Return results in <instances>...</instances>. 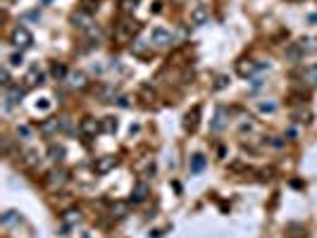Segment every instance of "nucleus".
Listing matches in <instances>:
<instances>
[{
	"label": "nucleus",
	"instance_id": "a19ab883",
	"mask_svg": "<svg viewBox=\"0 0 317 238\" xmlns=\"http://www.w3.org/2000/svg\"><path fill=\"white\" fill-rule=\"evenodd\" d=\"M288 238H308V236H305V234L301 231V234H288Z\"/></svg>",
	"mask_w": 317,
	"mask_h": 238
},
{
	"label": "nucleus",
	"instance_id": "f3484780",
	"mask_svg": "<svg viewBox=\"0 0 317 238\" xmlns=\"http://www.w3.org/2000/svg\"><path fill=\"white\" fill-rule=\"evenodd\" d=\"M205 155H201V152H196L191 160H189V169H191V174H198V172H203L205 169Z\"/></svg>",
	"mask_w": 317,
	"mask_h": 238
},
{
	"label": "nucleus",
	"instance_id": "f257e3e1",
	"mask_svg": "<svg viewBox=\"0 0 317 238\" xmlns=\"http://www.w3.org/2000/svg\"><path fill=\"white\" fill-rule=\"evenodd\" d=\"M136 31H139V24H136V22H119L115 27V41L117 43H129Z\"/></svg>",
	"mask_w": 317,
	"mask_h": 238
},
{
	"label": "nucleus",
	"instance_id": "a878e982",
	"mask_svg": "<svg viewBox=\"0 0 317 238\" xmlns=\"http://www.w3.org/2000/svg\"><path fill=\"white\" fill-rule=\"evenodd\" d=\"M293 119H296L298 124H310V121H313V112H310V110H296V112H293Z\"/></svg>",
	"mask_w": 317,
	"mask_h": 238
},
{
	"label": "nucleus",
	"instance_id": "7ed1b4c3",
	"mask_svg": "<svg viewBox=\"0 0 317 238\" xmlns=\"http://www.w3.org/2000/svg\"><path fill=\"white\" fill-rule=\"evenodd\" d=\"M265 67H267V64H258L255 60L243 58V60H238V62H236V74H238V76H243V79H248V76H253L255 72L265 69Z\"/></svg>",
	"mask_w": 317,
	"mask_h": 238
},
{
	"label": "nucleus",
	"instance_id": "f8f14e48",
	"mask_svg": "<svg viewBox=\"0 0 317 238\" xmlns=\"http://www.w3.org/2000/svg\"><path fill=\"white\" fill-rule=\"evenodd\" d=\"M41 84H43V72L38 69V64H33L29 74L24 76V89H33V86H41Z\"/></svg>",
	"mask_w": 317,
	"mask_h": 238
},
{
	"label": "nucleus",
	"instance_id": "79ce46f5",
	"mask_svg": "<svg viewBox=\"0 0 317 238\" xmlns=\"http://www.w3.org/2000/svg\"><path fill=\"white\" fill-rule=\"evenodd\" d=\"M310 22H315L317 24V15H310Z\"/></svg>",
	"mask_w": 317,
	"mask_h": 238
},
{
	"label": "nucleus",
	"instance_id": "f704fd0d",
	"mask_svg": "<svg viewBox=\"0 0 317 238\" xmlns=\"http://www.w3.org/2000/svg\"><path fill=\"white\" fill-rule=\"evenodd\" d=\"M60 131H72V121H69V117H60Z\"/></svg>",
	"mask_w": 317,
	"mask_h": 238
},
{
	"label": "nucleus",
	"instance_id": "e433bc0d",
	"mask_svg": "<svg viewBox=\"0 0 317 238\" xmlns=\"http://www.w3.org/2000/svg\"><path fill=\"white\" fill-rule=\"evenodd\" d=\"M153 174H155V162H148V167L141 172V177L148 178V177H153Z\"/></svg>",
	"mask_w": 317,
	"mask_h": 238
},
{
	"label": "nucleus",
	"instance_id": "dca6fc26",
	"mask_svg": "<svg viewBox=\"0 0 317 238\" xmlns=\"http://www.w3.org/2000/svg\"><path fill=\"white\" fill-rule=\"evenodd\" d=\"M38 131H41L43 136H53V134H58L60 131V119H46V121H41Z\"/></svg>",
	"mask_w": 317,
	"mask_h": 238
},
{
	"label": "nucleus",
	"instance_id": "2f4dec72",
	"mask_svg": "<svg viewBox=\"0 0 317 238\" xmlns=\"http://www.w3.org/2000/svg\"><path fill=\"white\" fill-rule=\"evenodd\" d=\"M227 86H229V76L220 74V76L215 79V86H212V89H215V90H222V89H227Z\"/></svg>",
	"mask_w": 317,
	"mask_h": 238
},
{
	"label": "nucleus",
	"instance_id": "6e6552de",
	"mask_svg": "<svg viewBox=\"0 0 317 238\" xmlns=\"http://www.w3.org/2000/svg\"><path fill=\"white\" fill-rule=\"evenodd\" d=\"M79 131H81L84 136H95V134L103 131V126H100V121L95 117H84L81 124H79Z\"/></svg>",
	"mask_w": 317,
	"mask_h": 238
},
{
	"label": "nucleus",
	"instance_id": "aec40b11",
	"mask_svg": "<svg viewBox=\"0 0 317 238\" xmlns=\"http://www.w3.org/2000/svg\"><path fill=\"white\" fill-rule=\"evenodd\" d=\"M303 81H305L310 89H317V64H310V67L303 72Z\"/></svg>",
	"mask_w": 317,
	"mask_h": 238
},
{
	"label": "nucleus",
	"instance_id": "37998d69",
	"mask_svg": "<svg viewBox=\"0 0 317 238\" xmlns=\"http://www.w3.org/2000/svg\"><path fill=\"white\" fill-rule=\"evenodd\" d=\"M288 2H298V0H288Z\"/></svg>",
	"mask_w": 317,
	"mask_h": 238
},
{
	"label": "nucleus",
	"instance_id": "39448f33",
	"mask_svg": "<svg viewBox=\"0 0 317 238\" xmlns=\"http://www.w3.org/2000/svg\"><path fill=\"white\" fill-rule=\"evenodd\" d=\"M170 43H172V33L167 29L155 27V29L150 31V45H155V48H167Z\"/></svg>",
	"mask_w": 317,
	"mask_h": 238
},
{
	"label": "nucleus",
	"instance_id": "9d476101",
	"mask_svg": "<svg viewBox=\"0 0 317 238\" xmlns=\"http://www.w3.org/2000/svg\"><path fill=\"white\" fill-rule=\"evenodd\" d=\"M207 17H210V10H207L205 5H196V7L191 10V24H193V27L207 24Z\"/></svg>",
	"mask_w": 317,
	"mask_h": 238
},
{
	"label": "nucleus",
	"instance_id": "c9c22d12",
	"mask_svg": "<svg viewBox=\"0 0 317 238\" xmlns=\"http://www.w3.org/2000/svg\"><path fill=\"white\" fill-rule=\"evenodd\" d=\"M258 110H260V112H274V110H277V105H274V103H260Z\"/></svg>",
	"mask_w": 317,
	"mask_h": 238
},
{
	"label": "nucleus",
	"instance_id": "393cba45",
	"mask_svg": "<svg viewBox=\"0 0 317 238\" xmlns=\"http://www.w3.org/2000/svg\"><path fill=\"white\" fill-rule=\"evenodd\" d=\"M50 74H53L58 81H62V79L67 76V67H64L62 62H53V67H50Z\"/></svg>",
	"mask_w": 317,
	"mask_h": 238
},
{
	"label": "nucleus",
	"instance_id": "7c9ffc66",
	"mask_svg": "<svg viewBox=\"0 0 317 238\" xmlns=\"http://www.w3.org/2000/svg\"><path fill=\"white\" fill-rule=\"evenodd\" d=\"M145 50H148V43H143V41L131 43V53H134V55H145Z\"/></svg>",
	"mask_w": 317,
	"mask_h": 238
},
{
	"label": "nucleus",
	"instance_id": "412c9836",
	"mask_svg": "<svg viewBox=\"0 0 317 238\" xmlns=\"http://www.w3.org/2000/svg\"><path fill=\"white\" fill-rule=\"evenodd\" d=\"M48 157H50L53 162H62V160H64V146H60V143H50V148H48Z\"/></svg>",
	"mask_w": 317,
	"mask_h": 238
},
{
	"label": "nucleus",
	"instance_id": "0eeeda50",
	"mask_svg": "<svg viewBox=\"0 0 317 238\" xmlns=\"http://www.w3.org/2000/svg\"><path fill=\"white\" fill-rule=\"evenodd\" d=\"M198 124H201V105H196L193 110L186 112V117H184V129H186L189 134H193V131L198 129Z\"/></svg>",
	"mask_w": 317,
	"mask_h": 238
},
{
	"label": "nucleus",
	"instance_id": "a211bd4d",
	"mask_svg": "<svg viewBox=\"0 0 317 238\" xmlns=\"http://www.w3.org/2000/svg\"><path fill=\"white\" fill-rule=\"evenodd\" d=\"M48 181H50V186L60 188V186L67 183V172H64V169H53V172L48 174Z\"/></svg>",
	"mask_w": 317,
	"mask_h": 238
},
{
	"label": "nucleus",
	"instance_id": "9b49d317",
	"mask_svg": "<svg viewBox=\"0 0 317 238\" xmlns=\"http://www.w3.org/2000/svg\"><path fill=\"white\" fill-rule=\"evenodd\" d=\"M72 24H74L77 29H81V31H88L91 27H93V22H91V15H88V12H84V10H77V12L72 15Z\"/></svg>",
	"mask_w": 317,
	"mask_h": 238
},
{
	"label": "nucleus",
	"instance_id": "4c0bfd02",
	"mask_svg": "<svg viewBox=\"0 0 317 238\" xmlns=\"http://www.w3.org/2000/svg\"><path fill=\"white\" fill-rule=\"evenodd\" d=\"M22 53H15V55H12V58H10V64H15V67H19V64H22Z\"/></svg>",
	"mask_w": 317,
	"mask_h": 238
},
{
	"label": "nucleus",
	"instance_id": "20e7f679",
	"mask_svg": "<svg viewBox=\"0 0 317 238\" xmlns=\"http://www.w3.org/2000/svg\"><path fill=\"white\" fill-rule=\"evenodd\" d=\"M227 124H229V110L220 105V107L215 110V117H212V121H210V131H212V134H220V131H224V129H227Z\"/></svg>",
	"mask_w": 317,
	"mask_h": 238
},
{
	"label": "nucleus",
	"instance_id": "4be33fe9",
	"mask_svg": "<svg viewBox=\"0 0 317 238\" xmlns=\"http://www.w3.org/2000/svg\"><path fill=\"white\" fill-rule=\"evenodd\" d=\"M22 155H24V164L27 167H38L41 164V155L36 150H24Z\"/></svg>",
	"mask_w": 317,
	"mask_h": 238
},
{
	"label": "nucleus",
	"instance_id": "ea45409f",
	"mask_svg": "<svg viewBox=\"0 0 317 238\" xmlns=\"http://www.w3.org/2000/svg\"><path fill=\"white\" fill-rule=\"evenodd\" d=\"M269 143H272V146H274V148H282V146H284V141H279V138H272V141H269Z\"/></svg>",
	"mask_w": 317,
	"mask_h": 238
},
{
	"label": "nucleus",
	"instance_id": "473e14b6",
	"mask_svg": "<svg viewBox=\"0 0 317 238\" xmlns=\"http://www.w3.org/2000/svg\"><path fill=\"white\" fill-rule=\"evenodd\" d=\"M15 219H19V214H17L15 209H7V212L2 214V224H5V226H7V224H12Z\"/></svg>",
	"mask_w": 317,
	"mask_h": 238
},
{
	"label": "nucleus",
	"instance_id": "6ab92c4d",
	"mask_svg": "<svg viewBox=\"0 0 317 238\" xmlns=\"http://www.w3.org/2000/svg\"><path fill=\"white\" fill-rule=\"evenodd\" d=\"M127 214H129V203H115L110 208V217L112 219H124Z\"/></svg>",
	"mask_w": 317,
	"mask_h": 238
},
{
	"label": "nucleus",
	"instance_id": "cd10ccee",
	"mask_svg": "<svg viewBox=\"0 0 317 238\" xmlns=\"http://www.w3.org/2000/svg\"><path fill=\"white\" fill-rule=\"evenodd\" d=\"M136 5H139V0H119V10H122L124 15L134 12V10H136Z\"/></svg>",
	"mask_w": 317,
	"mask_h": 238
},
{
	"label": "nucleus",
	"instance_id": "5701e85b",
	"mask_svg": "<svg viewBox=\"0 0 317 238\" xmlns=\"http://www.w3.org/2000/svg\"><path fill=\"white\" fill-rule=\"evenodd\" d=\"M298 45H301L303 55H308V53H317V38H303V41H298Z\"/></svg>",
	"mask_w": 317,
	"mask_h": 238
},
{
	"label": "nucleus",
	"instance_id": "2eb2a0df",
	"mask_svg": "<svg viewBox=\"0 0 317 238\" xmlns=\"http://www.w3.org/2000/svg\"><path fill=\"white\" fill-rule=\"evenodd\" d=\"M81 222V212L77 208H72V209H67L64 214H62V224H64V229H69V226H77Z\"/></svg>",
	"mask_w": 317,
	"mask_h": 238
},
{
	"label": "nucleus",
	"instance_id": "4468645a",
	"mask_svg": "<svg viewBox=\"0 0 317 238\" xmlns=\"http://www.w3.org/2000/svg\"><path fill=\"white\" fill-rule=\"evenodd\" d=\"M67 79H69V86L77 90H84L88 86V79L84 72H72V74H67Z\"/></svg>",
	"mask_w": 317,
	"mask_h": 238
},
{
	"label": "nucleus",
	"instance_id": "72a5a7b5",
	"mask_svg": "<svg viewBox=\"0 0 317 238\" xmlns=\"http://www.w3.org/2000/svg\"><path fill=\"white\" fill-rule=\"evenodd\" d=\"M17 136H22L24 141H29V138H31V126H27V124L17 126Z\"/></svg>",
	"mask_w": 317,
	"mask_h": 238
},
{
	"label": "nucleus",
	"instance_id": "b1692460",
	"mask_svg": "<svg viewBox=\"0 0 317 238\" xmlns=\"http://www.w3.org/2000/svg\"><path fill=\"white\" fill-rule=\"evenodd\" d=\"M286 58L291 60V62H298V60L305 58V55H303V50H301V45H298V43H291V45L286 48Z\"/></svg>",
	"mask_w": 317,
	"mask_h": 238
},
{
	"label": "nucleus",
	"instance_id": "f03ea898",
	"mask_svg": "<svg viewBox=\"0 0 317 238\" xmlns=\"http://www.w3.org/2000/svg\"><path fill=\"white\" fill-rule=\"evenodd\" d=\"M10 43L17 45V48H29L31 43H33V38H31L27 27H15V29L10 31Z\"/></svg>",
	"mask_w": 317,
	"mask_h": 238
},
{
	"label": "nucleus",
	"instance_id": "c85d7f7f",
	"mask_svg": "<svg viewBox=\"0 0 317 238\" xmlns=\"http://www.w3.org/2000/svg\"><path fill=\"white\" fill-rule=\"evenodd\" d=\"M79 10H84L88 15H93L95 10H98V0H81V7Z\"/></svg>",
	"mask_w": 317,
	"mask_h": 238
},
{
	"label": "nucleus",
	"instance_id": "1a4fd4ad",
	"mask_svg": "<svg viewBox=\"0 0 317 238\" xmlns=\"http://www.w3.org/2000/svg\"><path fill=\"white\" fill-rule=\"evenodd\" d=\"M24 86L19 89V86H10L7 89V98H5V110H12L17 103H22V98H24Z\"/></svg>",
	"mask_w": 317,
	"mask_h": 238
},
{
	"label": "nucleus",
	"instance_id": "423d86ee",
	"mask_svg": "<svg viewBox=\"0 0 317 238\" xmlns=\"http://www.w3.org/2000/svg\"><path fill=\"white\" fill-rule=\"evenodd\" d=\"M117 160L115 155H103V157H95V162H93V169H95V174H108L110 169H115L117 167Z\"/></svg>",
	"mask_w": 317,
	"mask_h": 238
},
{
	"label": "nucleus",
	"instance_id": "c756f323",
	"mask_svg": "<svg viewBox=\"0 0 317 238\" xmlns=\"http://www.w3.org/2000/svg\"><path fill=\"white\" fill-rule=\"evenodd\" d=\"M0 84H2L5 89L15 86V84H12V79H10V72H7V67H2V69H0Z\"/></svg>",
	"mask_w": 317,
	"mask_h": 238
},
{
	"label": "nucleus",
	"instance_id": "ddd939ff",
	"mask_svg": "<svg viewBox=\"0 0 317 238\" xmlns=\"http://www.w3.org/2000/svg\"><path fill=\"white\" fill-rule=\"evenodd\" d=\"M148 193H150L148 183H145V181H139V183L134 186V191H131V203H145V200H148Z\"/></svg>",
	"mask_w": 317,
	"mask_h": 238
},
{
	"label": "nucleus",
	"instance_id": "bb28decb",
	"mask_svg": "<svg viewBox=\"0 0 317 238\" xmlns=\"http://www.w3.org/2000/svg\"><path fill=\"white\" fill-rule=\"evenodd\" d=\"M100 126H103L105 134H112V131H117V119L115 117H103L100 119Z\"/></svg>",
	"mask_w": 317,
	"mask_h": 238
},
{
	"label": "nucleus",
	"instance_id": "58836bf2",
	"mask_svg": "<svg viewBox=\"0 0 317 238\" xmlns=\"http://www.w3.org/2000/svg\"><path fill=\"white\" fill-rule=\"evenodd\" d=\"M115 103L119 105V107H129V98H117Z\"/></svg>",
	"mask_w": 317,
	"mask_h": 238
}]
</instances>
